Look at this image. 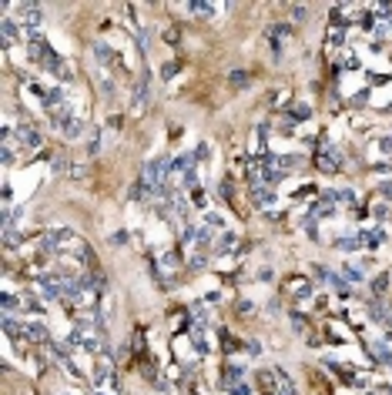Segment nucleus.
Segmentation results:
<instances>
[{
	"label": "nucleus",
	"instance_id": "15",
	"mask_svg": "<svg viewBox=\"0 0 392 395\" xmlns=\"http://www.w3.org/2000/svg\"><path fill=\"white\" fill-rule=\"evenodd\" d=\"M295 164H299L295 154H282V157H278V171H288V168H295Z\"/></svg>",
	"mask_w": 392,
	"mask_h": 395
},
{
	"label": "nucleus",
	"instance_id": "1",
	"mask_svg": "<svg viewBox=\"0 0 392 395\" xmlns=\"http://www.w3.org/2000/svg\"><path fill=\"white\" fill-rule=\"evenodd\" d=\"M315 164H319V171L335 174V171H342V164H345V161H342V151H339L335 144H329V141H325V144L315 151Z\"/></svg>",
	"mask_w": 392,
	"mask_h": 395
},
{
	"label": "nucleus",
	"instance_id": "20",
	"mask_svg": "<svg viewBox=\"0 0 392 395\" xmlns=\"http://www.w3.org/2000/svg\"><path fill=\"white\" fill-rule=\"evenodd\" d=\"M175 70H178V64H164V70H161V74H164V81H168V77H171Z\"/></svg>",
	"mask_w": 392,
	"mask_h": 395
},
{
	"label": "nucleus",
	"instance_id": "14",
	"mask_svg": "<svg viewBox=\"0 0 392 395\" xmlns=\"http://www.w3.org/2000/svg\"><path fill=\"white\" fill-rule=\"evenodd\" d=\"M235 241H238V238H235L232 231H225V235H221V241L214 244V251H228V248H235Z\"/></svg>",
	"mask_w": 392,
	"mask_h": 395
},
{
	"label": "nucleus",
	"instance_id": "16",
	"mask_svg": "<svg viewBox=\"0 0 392 395\" xmlns=\"http://www.w3.org/2000/svg\"><path fill=\"white\" fill-rule=\"evenodd\" d=\"M386 288H389V275H379V278L372 281V295H382Z\"/></svg>",
	"mask_w": 392,
	"mask_h": 395
},
{
	"label": "nucleus",
	"instance_id": "17",
	"mask_svg": "<svg viewBox=\"0 0 392 395\" xmlns=\"http://www.w3.org/2000/svg\"><path fill=\"white\" fill-rule=\"evenodd\" d=\"M359 238H342V241H339V248H342V251H356V248H359Z\"/></svg>",
	"mask_w": 392,
	"mask_h": 395
},
{
	"label": "nucleus",
	"instance_id": "21",
	"mask_svg": "<svg viewBox=\"0 0 392 395\" xmlns=\"http://www.w3.org/2000/svg\"><path fill=\"white\" fill-rule=\"evenodd\" d=\"M232 395H248V385H245V382H241V385H235V389H232Z\"/></svg>",
	"mask_w": 392,
	"mask_h": 395
},
{
	"label": "nucleus",
	"instance_id": "9",
	"mask_svg": "<svg viewBox=\"0 0 392 395\" xmlns=\"http://www.w3.org/2000/svg\"><path fill=\"white\" fill-rule=\"evenodd\" d=\"M312 214H319V218H329V214H335V208H332V201L325 198V201H315V205H312Z\"/></svg>",
	"mask_w": 392,
	"mask_h": 395
},
{
	"label": "nucleus",
	"instance_id": "22",
	"mask_svg": "<svg viewBox=\"0 0 392 395\" xmlns=\"http://www.w3.org/2000/svg\"><path fill=\"white\" fill-rule=\"evenodd\" d=\"M382 194H386V198H392V181H386V184H382Z\"/></svg>",
	"mask_w": 392,
	"mask_h": 395
},
{
	"label": "nucleus",
	"instance_id": "13",
	"mask_svg": "<svg viewBox=\"0 0 392 395\" xmlns=\"http://www.w3.org/2000/svg\"><path fill=\"white\" fill-rule=\"evenodd\" d=\"M342 278L352 285V281H362V272L356 268V265H342Z\"/></svg>",
	"mask_w": 392,
	"mask_h": 395
},
{
	"label": "nucleus",
	"instance_id": "2",
	"mask_svg": "<svg viewBox=\"0 0 392 395\" xmlns=\"http://www.w3.org/2000/svg\"><path fill=\"white\" fill-rule=\"evenodd\" d=\"M7 10H17V17H20V24L30 27V31H37L40 24H44V7H37V3H7Z\"/></svg>",
	"mask_w": 392,
	"mask_h": 395
},
{
	"label": "nucleus",
	"instance_id": "23",
	"mask_svg": "<svg viewBox=\"0 0 392 395\" xmlns=\"http://www.w3.org/2000/svg\"><path fill=\"white\" fill-rule=\"evenodd\" d=\"M382 151H386V154H392V137H386V141H382Z\"/></svg>",
	"mask_w": 392,
	"mask_h": 395
},
{
	"label": "nucleus",
	"instance_id": "6",
	"mask_svg": "<svg viewBox=\"0 0 392 395\" xmlns=\"http://www.w3.org/2000/svg\"><path fill=\"white\" fill-rule=\"evenodd\" d=\"M241 382H245V368H241V365H228V368H225V385L235 389Z\"/></svg>",
	"mask_w": 392,
	"mask_h": 395
},
{
	"label": "nucleus",
	"instance_id": "7",
	"mask_svg": "<svg viewBox=\"0 0 392 395\" xmlns=\"http://www.w3.org/2000/svg\"><path fill=\"white\" fill-rule=\"evenodd\" d=\"M359 241H362V248H372V251H375V248H379V241H382V231H379V228H372V231H362Z\"/></svg>",
	"mask_w": 392,
	"mask_h": 395
},
{
	"label": "nucleus",
	"instance_id": "19",
	"mask_svg": "<svg viewBox=\"0 0 392 395\" xmlns=\"http://www.w3.org/2000/svg\"><path fill=\"white\" fill-rule=\"evenodd\" d=\"M305 14H308L305 7H292V17H295V20H305Z\"/></svg>",
	"mask_w": 392,
	"mask_h": 395
},
{
	"label": "nucleus",
	"instance_id": "8",
	"mask_svg": "<svg viewBox=\"0 0 392 395\" xmlns=\"http://www.w3.org/2000/svg\"><path fill=\"white\" fill-rule=\"evenodd\" d=\"M369 315H372V322H389L386 315H392V311L382 302H372V305H369Z\"/></svg>",
	"mask_w": 392,
	"mask_h": 395
},
{
	"label": "nucleus",
	"instance_id": "24",
	"mask_svg": "<svg viewBox=\"0 0 392 395\" xmlns=\"http://www.w3.org/2000/svg\"><path fill=\"white\" fill-rule=\"evenodd\" d=\"M94 395H107V392H94Z\"/></svg>",
	"mask_w": 392,
	"mask_h": 395
},
{
	"label": "nucleus",
	"instance_id": "18",
	"mask_svg": "<svg viewBox=\"0 0 392 395\" xmlns=\"http://www.w3.org/2000/svg\"><path fill=\"white\" fill-rule=\"evenodd\" d=\"M14 308H17V298L14 295H3V315H10Z\"/></svg>",
	"mask_w": 392,
	"mask_h": 395
},
{
	"label": "nucleus",
	"instance_id": "3",
	"mask_svg": "<svg viewBox=\"0 0 392 395\" xmlns=\"http://www.w3.org/2000/svg\"><path fill=\"white\" fill-rule=\"evenodd\" d=\"M17 141H20L24 148H40V134H37L30 124H20V127H17Z\"/></svg>",
	"mask_w": 392,
	"mask_h": 395
},
{
	"label": "nucleus",
	"instance_id": "4",
	"mask_svg": "<svg viewBox=\"0 0 392 395\" xmlns=\"http://www.w3.org/2000/svg\"><path fill=\"white\" fill-rule=\"evenodd\" d=\"M17 37H20V31H17V20L3 17V47H14V44H17Z\"/></svg>",
	"mask_w": 392,
	"mask_h": 395
},
{
	"label": "nucleus",
	"instance_id": "10",
	"mask_svg": "<svg viewBox=\"0 0 392 395\" xmlns=\"http://www.w3.org/2000/svg\"><path fill=\"white\" fill-rule=\"evenodd\" d=\"M27 328H30V338H37V342H44V345L51 342V335H47V328H44L40 322H34V325H27Z\"/></svg>",
	"mask_w": 392,
	"mask_h": 395
},
{
	"label": "nucleus",
	"instance_id": "12",
	"mask_svg": "<svg viewBox=\"0 0 392 395\" xmlns=\"http://www.w3.org/2000/svg\"><path fill=\"white\" fill-rule=\"evenodd\" d=\"M228 84H232V87H248V74H245V70H232V74H228Z\"/></svg>",
	"mask_w": 392,
	"mask_h": 395
},
{
	"label": "nucleus",
	"instance_id": "5",
	"mask_svg": "<svg viewBox=\"0 0 392 395\" xmlns=\"http://www.w3.org/2000/svg\"><path fill=\"white\" fill-rule=\"evenodd\" d=\"M90 51H94V57H97V61H101V64H107V67H114V64H118V57H114V51H111L107 44H94Z\"/></svg>",
	"mask_w": 392,
	"mask_h": 395
},
{
	"label": "nucleus",
	"instance_id": "11",
	"mask_svg": "<svg viewBox=\"0 0 392 395\" xmlns=\"http://www.w3.org/2000/svg\"><path fill=\"white\" fill-rule=\"evenodd\" d=\"M188 10L198 14V17H211L214 14V3H188Z\"/></svg>",
	"mask_w": 392,
	"mask_h": 395
},
{
	"label": "nucleus",
	"instance_id": "25",
	"mask_svg": "<svg viewBox=\"0 0 392 395\" xmlns=\"http://www.w3.org/2000/svg\"><path fill=\"white\" fill-rule=\"evenodd\" d=\"M389 111H392V107H389Z\"/></svg>",
	"mask_w": 392,
	"mask_h": 395
}]
</instances>
